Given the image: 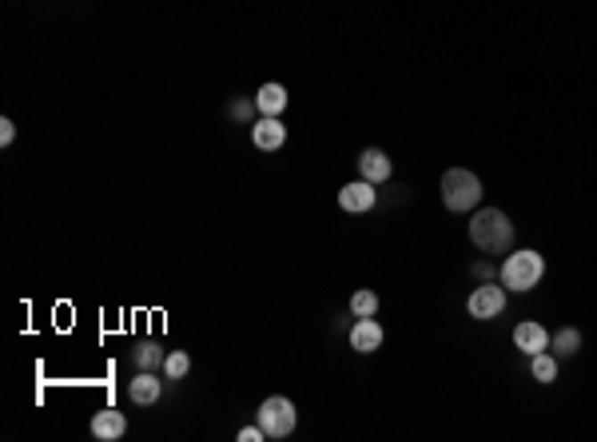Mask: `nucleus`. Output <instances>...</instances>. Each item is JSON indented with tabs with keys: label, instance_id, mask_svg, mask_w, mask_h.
Listing matches in <instances>:
<instances>
[{
	"label": "nucleus",
	"instance_id": "obj_15",
	"mask_svg": "<svg viewBox=\"0 0 597 442\" xmlns=\"http://www.w3.org/2000/svg\"><path fill=\"white\" fill-rule=\"evenodd\" d=\"M550 351L558 355V359H569V355L582 351V331L577 327H558L550 335Z\"/></svg>",
	"mask_w": 597,
	"mask_h": 442
},
{
	"label": "nucleus",
	"instance_id": "obj_21",
	"mask_svg": "<svg viewBox=\"0 0 597 442\" xmlns=\"http://www.w3.org/2000/svg\"><path fill=\"white\" fill-rule=\"evenodd\" d=\"M235 438H239V442H267V430L255 422V427H243V430H239Z\"/></svg>",
	"mask_w": 597,
	"mask_h": 442
},
{
	"label": "nucleus",
	"instance_id": "obj_22",
	"mask_svg": "<svg viewBox=\"0 0 597 442\" xmlns=\"http://www.w3.org/2000/svg\"><path fill=\"white\" fill-rule=\"evenodd\" d=\"M12 140H16V124L4 116V120H0V143H4V148H8V143H12Z\"/></svg>",
	"mask_w": 597,
	"mask_h": 442
},
{
	"label": "nucleus",
	"instance_id": "obj_8",
	"mask_svg": "<svg viewBox=\"0 0 597 442\" xmlns=\"http://www.w3.org/2000/svg\"><path fill=\"white\" fill-rule=\"evenodd\" d=\"M251 143L259 151H279L287 143V127H283V116H259L251 124Z\"/></svg>",
	"mask_w": 597,
	"mask_h": 442
},
{
	"label": "nucleus",
	"instance_id": "obj_9",
	"mask_svg": "<svg viewBox=\"0 0 597 442\" xmlns=\"http://www.w3.org/2000/svg\"><path fill=\"white\" fill-rule=\"evenodd\" d=\"M358 176L379 188V184H387L390 176H395V164H390V156L382 148H363V156H358Z\"/></svg>",
	"mask_w": 597,
	"mask_h": 442
},
{
	"label": "nucleus",
	"instance_id": "obj_10",
	"mask_svg": "<svg viewBox=\"0 0 597 442\" xmlns=\"http://www.w3.org/2000/svg\"><path fill=\"white\" fill-rule=\"evenodd\" d=\"M514 347L526 355V359L537 355V351H550V331H545L537 319H522L514 327Z\"/></svg>",
	"mask_w": 597,
	"mask_h": 442
},
{
	"label": "nucleus",
	"instance_id": "obj_20",
	"mask_svg": "<svg viewBox=\"0 0 597 442\" xmlns=\"http://www.w3.org/2000/svg\"><path fill=\"white\" fill-rule=\"evenodd\" d=\"M470 275L478 279V283H486V279H498V263H494V259H478L474 267H470Z\"/></svg>",
	"mask_w": 597,
	"mask_h": 442
},
{
	"label": "nucleus",
	"instance_id": "obj_14",
	"mask_svg": "<svg viewBox=\"0 0 597 442\" xmlns=\"http://www.w3.org/2000/svg\"><path fill=\"white\" fill-rule=\"evenodd\" d=\"M132 359H135V367H140V371H159V367H164V359H168V351L156 343V339H143V343H135Z\"/></svg>",
	"mask_w": 597,
	"mask_h": 442
},
{
	"label": "nucleus",
	"instance_id": "obj_4",
	"mask_svg": "<svg viewBox=\"0 0 597 442\" xmlns=\"http://www.w3.org/2000/svg\"><path fill=\"white\" fill-rule=\"evenodd\" d=\"M255 422L267 430V438H287L295 430V422H298L295 403H291V398H283V395L263 398L259 411H255Z\"/></svg>",
	"mask_w": 597,
	"mask_h": 442
},
{
	"label": "nucleus",
	"instance_id": "obj_19",
	"mask_svg": "<svg viewBox=\"0 0 597 442\" xmlns=\"http://www.w3.org/2000/svg\"><path fill=\"white\" fill-rule=\"evenodd\" d=\"M227 112H232V120L251 127V124H255V112H259V104H255V100H232V108H227Z\"/></svg>",
	"mask_w": 597,
	"mask_h": 442
},
{
	"label": "nucleus",
	"instance_id": "obj_13",
	"mask_svg": "<svg viewBox=\"0 0 597 442\" xmlns=\"http://www.w3.org/2000/svg\"><path fill=\"white\" fill-rule=\"evenodd\" d=\"M255 104H259V116H283L287 108V88L283 84H263L259 92H255Z\"/></svg>",
	"mask_w": 597,
	"mask_h": 442
},
{
	"label": "nucleus",
	"instance_id": "obj_17",
	"mask_svg": "<svg viewBox=\"0 0 597 442\" xmlns=\"http://www.w3.org/2000/svg\"><path fill=\"white\" fill-rule=\"evenodd\" d=\"M187 375H192V355H187V351H168V359H164V379H168V382H184Z\"/></svg>",
	"mask_w": 597,
	"mask_h": 442
},
{
	"label": "nucleus",
	"instance_id": "obj_12",
	"mask_svg": "<svg viewBox=\"0 0 597 442\" xmlns=\"http://www.w3.org/2000/svg\"><path fill=\"white\" fill-rule=\"evenodd\" d=\"M127 435V419L119 411H96L92 414V438H100V442H119Z\"/></svg>",
	"mask_w": 597,
	"mask_h": 442
},
{
	"label": "nucleus",
	"instance_id": "obj_18",
	"mask_svg": "<svg viewBox=\"0 0 597 442\" xmlns=\"http://www.w3.org/2000/svg\"><path fill=\"white\" fill-rule=\"evenodd\" d=\"M351 315H355V319H371V315H379V295H374L371 287H358V291L351 295Z\"/></svg>",
	"mask_w": 597,
	"mask_h": 442
},
{
	"label": "nucleus",
	"instance_id": "obj_1",
	"mask_svg": "<svg viewBox=\"0 0 597 442\" xmlns=\"http://www.w3.org/2000/svg\"><path fill=\"white\" fill-rule=\"evenodd\" d=\"M470 243L490 259H502L506 251H514V224L502 208H478L470 216Z\"/></svg>",
	"mask_w": 597,
	"mask_h": 442
},
{
	"label": "nucleus",
	"instance_id": "obj_3",
	"mask_svg": "<svg viewBox=\"0 0 597 442\" xmlns=\"http://www.w3.org/2000/svg\"><path fill=\"white\" fill-rule=\"evenodd\" d=\"M482 195H486L482 180H478L470 168H446V172H442V203H446V211L470 216V211H478Z\"/></svg>",
	"mask_w": 597,
	"mask_h": 442
},
{
	"label": "nucleus",
	"instance_id": "obj_16",
	"mask_svg": "<svg viewBox=\"0 0 597 442\" xmlns=\"http://www.w3.org/2000/svg\"><path fill=\"white\" fill-rule=\"evenodd\" d=\"M530 375H534V382H542V387L558 382V355H553V351L530 355Z\"/></svg>",
	"mask_w": 597,
	"mask_h": 442
},
{
	"label": "nucleus",
	"instance_id": "obj_6",
	"mask_svg": "<svg viewBox=\"0 0 597 442\" xmlns=\"http://www.w3.org/2000/svg\"><path fill=\"white\" fill-rule=\"evenodd\" d=\"M382 339H387V331H382L379 319H355V327L347 331V343H351L355 355H374L382 347Z\"/></svg>",
	"mask_w": 597,
	"mask_h": 442
},
{
	"label": "nucleus",
	"instance_id": "obj_7",
	"mask_svg": "<svg viewBox=\"0 0 597 442\" xmlns=\"http://www.w3.org/2000/svg\"><path fill=\"white\" fill-rule=\"evenodd\" d=\"M374 203H379V192L366 180H355V184H343V188H339V208L351 211V216H366Z\"/></svg>",
	"mask_w": 597,
	"mask_h": 442
},
{
	"label": "nucleus",
	"instance_id": "obj_5",
	"mask_svg": "<svg viewBox=\"0 0 597 442\" xmlns=\"http://www.w3.org/2000/svg\"><path fill=\"white\" fill-rule=\"evenodd\" d=\"M502 311H506V287H502V279H486V283H478L470 291V299H466V315L478 319V323L498 319Z\"/></svg>",
	"mask_w": 597,
	"mask_h": 442
},
{
	"label": "nucleus",
	"instance_id": "obj_11",
	"mask_svg": "<svg viewBox=\"0 0 597 442\" xmlns=\"http://www.w3.org/2000/svg\"><path fill=\"white\" fill-rule=\"evenodd\" d=\"M159 395H164V382H159L156 371H140V375L127 382V398H132L135 406H151V403H159Z\"/></svg>",
	"mask_w": 597,
	"mask_h": 442
},
{
	"label": "nucleus",
	"instance_id": "obj_2",
	"mask_svg": "<svg viewBox=\"0 0 597 442\" xmlns=\"http://www.w3.org/2000/svg\"><path fill=\"white\" fill-rule=\"evenodd\" d=\"M545 275V255L534 248L522 251H506V259L498 263V279L506 291H534Z\"/></svg>",
	"mask_w": 597,
	"mask_h": 442
}]
</instances>
